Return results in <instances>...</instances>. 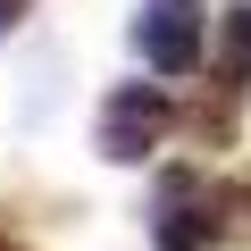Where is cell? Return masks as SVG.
Masks as SVG:
<instances>
[{
  "instance_id": "obj_5",
  "label": "cell",
  "mask_w": 251,
  "mask_h": 251,
  "mask_svg": "<svg viewBox=\"0 0 251 251\" xmlns=\"http://www.w3.org/2000/svg\"><path fill=\"white\" fill-rule=\"evenodd\" d=\"M0 251H17V243H9V234H0Z\"/></svg>"
},
{
  "instance_id": "obj_4",
  "label": "cell",
  "mask_w": 251,
  "mask_h": 251,
  "mask_svg": "<svg viewBox=\"0 0 251 251\" xmlns=\"http://www.w3.org/2000/svg\"><path fill=\"white\" fill-rule=\"evenodd\" d=\"M17 17H25V0H0V34H9V25H17Z\"/></svg>"
},
{
  "instance_id": "obj_3",
  "label": "cell",
  "mask_w": 251,
  "mask_h": 251,
  "mask_svg": "<svg viewBox=\"0 0 251 251\" xmlns=\"http://www.w3.org/2000/svg\"><path fill=\"white\" fill-rule=\"evenodd\" d=\"M218 84H251V0L226 17V34H218Z\"/></svg>"
},
{
  "instance_id": "obj_1",
  "label": "cell",
  "mask_w": 251,
  "mask_h": 251,
  "mask_svg": "<svg viewBox=\"0 0 251 251\" xmlns=\"http://www.w3.org/2000/svg\"><path fill=\"white\" fill-rule=\"evenodd\" d=\"M168 126H176V109H168L159 84H117V92L100 100V159H117V168L151 159Z\"/></svg>"
},
{
  "instance_id": "obj_2",
  "label": "cell",
  "mask_w": 251,
  "mask_h": 251,
  "mask_svg": "<svg viewBox=\"0 0 251 251\" xmlns=\"http://www.w3.org/2000/svg\"><path fill=\"white\" fill-rule=\"evenodd\" d=\"M134 50H143L159 75H193V67H201V0H143Z\"/></svg>"
}]
</instances>
